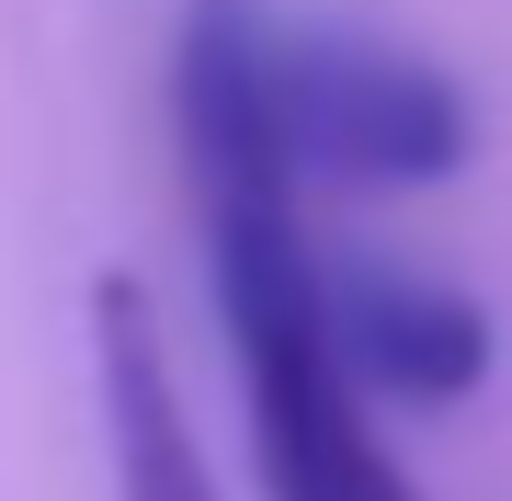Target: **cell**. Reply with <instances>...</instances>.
Returning <instances> with one entry per match:
<instances>
[{"mask_svg": "<svg viewBox=\"0 0 512 501\" xmlns=\"http://www.w3.org/2000/svg\"><path fill=\"white\" fill-rule=\"evenodd\" d=\"M171 126L205 228L217 319L239 353L251 445L274 501H421L410 467L376 445L365 376L330 319V262L308 240V171L285 137V23L262 0H194L171 46Z\"/></svg>", "mask_w": 512, "mask_h": 501, "instance_id": "6da1fadb", "label": "cell"}, {"mask_svg": "<svg viewBox=\"0 0 512 501\" xmlns=\"http://www.w3.org/2000/svg\"><path fill=\"white\" fill-rule=\"evenodd\" d=\"M285 137L308 183H444L467 160V103L444 69L376 35H285Z\"/></svg>", "mask_w": 512, "mask_h": 501, "instance_id": "7a4b0ae2", "label": "cell"}, {"mask_svg": "<svg viewBox=\"0 0 512 501\" xmlns=\"http://www.w3.org/2000/svg\"><path fill=\"white\" fill-rule=\"evenodd\" d=\"M330 319H342V353L353 376L410 410H444L490 376V319H478L456 285L433 274H399V262H342L330 274Z\"/></svg>", "mask_w": 512, "mask_h": 501, "instance_id": "3957f363", "label": "cell"}, {"mask_svg": "<svg viewBox=\"0 0 512 501\" xmlns=\"http://www.w3.org/2000/svg\"><path fill=\"white\" fill-rule=\"evenodd\" d=\"M92 365H103V445H114V501H228L217 467H205L183 399H171L160 331H148L137 285H103L92 297Z\"/></svg>", "mask_w": 512, "mask_h": 501, "instance_id": "277c9868", "label": "cell"}]
</instances>
